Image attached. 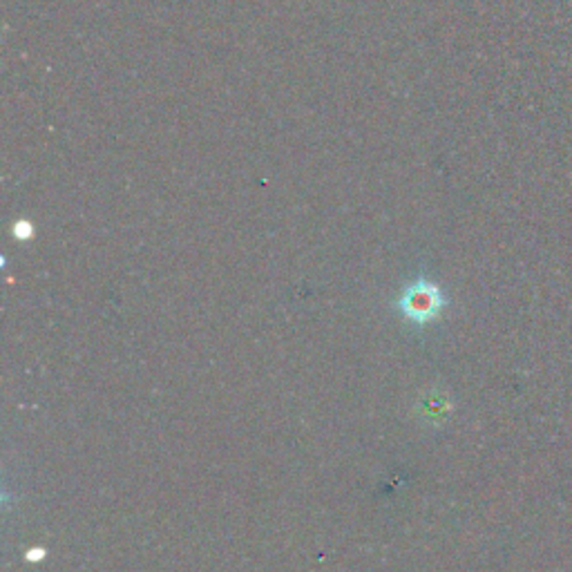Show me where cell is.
Segmentation results:
<instances>
[{
	"instance_id": "obj_1",
	"label": "cell",
	"mask_w": 572,
	"mask_h": 572,
	"mask_svg": "<svg viewBox=\"0 0 572 572\" xmlns=\"http://www.w3.org/2000/svg\"><path fill=\"white\" fill-rule=\"evenodd\" d=\"M445 304H448V300H445L442 291L425 278L412 282L399 300L401 313L407 317L410 323H416V325H427V323L436 321L440 311L445 309Z\"/></svg>"
},
{
	"instance_id": "obj_2",
	"label": "cell",
	"mask_w": 572,
	"mask_h": 572,
	"mask_svg": "<svg viewBox=\"0 0 572 572\" xmlns=\"http://www.w3.org/2000/svg\"><path fill=\"white\" fill-rule=\"evenodd\" d=\"M32 224H27V222H16V228H14V233L21 237V239H27L30 235H32Z\"/></svg>"
}]
</instances>
